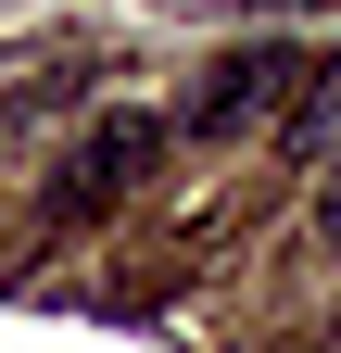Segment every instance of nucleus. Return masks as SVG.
<instances>
[{
  "instance_id": "obj_1",
  "label": "nucleus",
  "mask_w": 341,
  "mask_h": 353,
  "mask_svg": "<svg viewBox=\"0 0 341 353\" xmlns=\"http://www.w3.org/2000/svg\"><path fill=\"white\" fill-rule=\"evenodd\" d=\"M304 76H316L304 51H228V63L177 101V126H190V139H228V126H253V114H291V101H304Z\"/></svg>"
},
{
  "instance_id": "obj_2",
  "label": "nucleus",
  "mask_w": 341,
  "mask_h": 353,
  "mask_svg": "<svg viewBox=\"0 0 341 353\" xmlns=\"http://www.w3.org/2000/svg\"><path fill=\"white\" fill-rule=\"evenodd\" d=\"M152 152H164V126H152V114H101L89 139L64 152V214H89V202H114V190H139Z\"/></svg>"
},
{
  "instance_id": "obj_3",
  "label": "nucleus",
  "mask_w": 341,
  "mask_h": 353,
  "mask_svg": "<svg viewBox=\"0 0 341 353\" xmlns=\"http://www.w3.org/2000/svg\"><path fill=\"white\" fill-rule=\"evenodd\" d=\"M278 152H291V164H316V176L341 164V51H329V63L304 76V101L278 114Z\"/></svg>"
},
{
  "instance_id": "obj_4",
  "label": "nucleus",
  "mask_w": 341,
  "mask_h": 353,
  "mask_svg": "<svg viewBox=\"0 0 341 353\" xmlns=\"http://www.w3.org/2000/svg\"><path fill=\"white\" fill-rule=\"evenodd\" d=\"M316 228H329V240H341V164H329V202H316Z\"/></svg>"
}]
</instances>
